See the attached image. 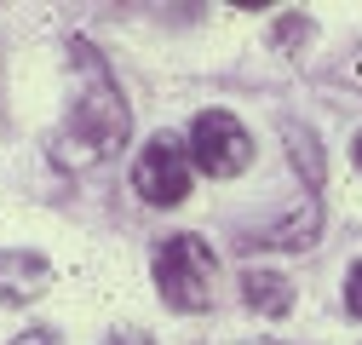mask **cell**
<instances>
[{
  "mask_svg": "<svg viewBox=\"0 0 362 345\" xmlns=\"http://www.w3.org/2000/svg\"><path fill=\"white\" fill-rule=\"evenodd\" d=\"M75 64H81L86 86L75 93V110L64 115V127L52 133V161L58 167H93L110 150H121L132 115H127V98H121L115 75L104 69V58L86 47V40H75Z\"/></svg>",
  "mask_w": 362,
  "mask_h": 345,
  "instance_id": "6da1fadb",
  "label": "cell"
},
{
  "mask_svg": "<svg viewBox=\"0 0 362 345\" xmlns=\"http://www.w3.org/2000/svg\"><path fill=\"white\" fill-rule=\"evenodd\" d=\"M213 276H218V259L202 236L178 230L156 247V288L173 311H207L213 305Z\"/></svg>",
  "mask_w": 362,
  "mask_h": 345,
  "instance_id": "7a4b0ae2",
  "label": "cell"
},
{
  "mask_svg": "<svg viewBox=\"0 0 362 345\" xmlns=\"http://www.w3.org/2000/svg\"><path fill=\"white\" fill-rule=\"evenodd\" d=\"M190 161L207 172V179H236V172L253 161V139L247 127L230 110H202L190 121Z\"/></svg>",
  "mask_w": 362,
  "mask_h": 345,
  "instance_id": "3957f363",
  "label": "cell"
},
{
  "mask_svg": "<svg viewBox=\"0 0 362 345\" xmlns=\"http://www.w3.org/2000/svg\"><path fill=\"white\" fill-rule=\"evenodd\" d=\"M190 144H178L173 133H156L139 161H132V190H139L150 207H178L190 196Z\"/></svg>",
  "mask_w": 362,
  "mask_h": 345,
  "instance_id": "277c9868",
  "label": "cell"
},
{
  "mask_svg": "<svg viewBox=\"0 0 362 345\" xmlns=\"http://www.w3.org/2000/svg\"><path fill=\"white\" fill-rule=\"evenodd\" d=\"M47 259L29 247H6L0 253V305H29V299L47 293Z\"/></svg>",
  "mask_w": 362,
  "mask_h": 345,
  "instance_id": "5b68a950",
  "label": "cell"
},
{
  "mask_svg": "<svg viewBox=\"0 0 362 345\" xmlns=\"http://www.w3.org/2000/svg\"><path fill=\"white\" fill-rule=\"evenodd\" d=\"M242 299L253 311H264V317H288L293 311V288L276 271H242Z\"/></svg>",
  "mask_w": 362,
  "mask_h": 345,
  "instance_id": "8992f818",
  "label": "cell"
},
{
  "mask_svg": "<svg viewBox=\"0 0 362 345\" xmlns=\"http://www.w3.org/2000/svg\"><path fill=\"white\" fill-rule=\"evenodd\" d=\"M345 311L362 322V265H351V276H345Z\"/></svg>",
  "mask_w": 362,
  "mask_h": 345,
  "instance_id": "52a82bcc",
  "label": "cell"
},
{
  "mask_svg": "<svg viewBox=\"0 0 362 345\" xmlns=\"http://www.w3.org/2000/svg\"><path fill=\"white\" fill-rule=\"evenodd\" d=\"M12 345H58V334H52V328H29V334H18Z\"/></svg>",
  "mask_w": 362,
  "mask_h": 345,
  "instance_id": "ba28073f",
  "label": "cell"
},
{
  "mask_svg": "<svg viewBox=\"0 0 362 345\" xmlns=\"http://www.w3.org/2000/svg\"><path fill=\"white\" fill-rule=\"evenodd\" d=\"M115 345H150L144 334H115Z\"/></svg>",
  "mask_w": 362,
  "mask_h": 345,
  "instance_id": "9c48e42d",
  "label": "cell"
},
{
  "mask_svg": "<svg viewBox=\"0 0 362 345\" xmlns=\"http://www.w3.org/2000/svg\"><path fill=\"white\" fill-rule=\"evenodd\" d=\"M356 167H362V139H356Z\"/></svg>",
  "mask_w": 362,
  "mask_h": 345,
  "instance_id": "30bf717a",
  "label": "cell"
}]
</instances>
